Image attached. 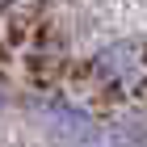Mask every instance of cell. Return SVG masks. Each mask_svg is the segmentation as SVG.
<instances>
[{
	"mask_svg": "<svg viewBox=\"0 0 147 147\" xmlns=\"http://www.w3.org/2000/svg\"><path fill=\"white\" fill-rule=\"evenodd\" d=\"M34 113L42 118V126L55 139H63L67 147H92L97 143V130H92V118L80 105L63 101V97H46V101L34 105Z\"/></svg>",
	"mask_w": 147,
	"mask_h": 147,
	"instance_id": "6da1fadb",
	"label": "cell"
},
{
	"mask_svg": "<svg viewBox=\"0 0 147 147\" xmlns=\"http://www.w3.org/2000/svg\"><path fill=\"white\" fill-rule=\"evenodd\" d=\"M135 51L130 46H109V51H101L97 55V76L105 80V84H122L126 76H135Z\"/></svg>",
	"mask_w": 147,
	"mask_h": 147,
	"instance_id": "7a4b0ae2",
	"label": "cell"
},
{
	"mask_svg": "<svg viewBox=\"0 0 147 147\" xmlns=\"http://www.w3.org/2000/svg\"><path fill=\"white\" fill-rule=\"evenodd\" d=\"M4 101H9V97H4V88H0V109H4Z\"/></svg>",
	"mask_w": 147,
	"mask_h": 147,
	"instance_id": "3957f363",
	"label": "cell"
}]
</instances>
